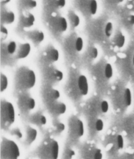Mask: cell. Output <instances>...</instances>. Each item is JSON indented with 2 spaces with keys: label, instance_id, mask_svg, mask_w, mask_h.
I'll use <instances>...</instances> for the list:
<instances>
[{
  "label": "cell",
  "instance_id": "30",
  "mask_svg": "<svg viewBox=\"0 0 134 159\" xmlns=\"http://www.w3.org/2000/svg\"><path fill=\"white\" fill-rule=\"evenodd\" d=\"M84 42L81 37H78L75 41V49L77 52H81L83 49Z\"/></svg>",
  "mask_w": 134,
  "mask_h": 159
},
{
  "label": "cell",
  "instance_id": "13",
  "mask_svg": "<svg viewBox=\"0 0 134 159\" xmlns=\"http://www.w3.org/2000/svg\"><path fill=\"white\" fill-rule=\"evenodd\" d=\"M31 45L29 43L22 44L19 46L18 52H17V57L20 59H23L28 57L31 53Z\"/></svg>",
  "mask_w": 134,
  "mask_h": 159
},
{
  "label": "cell",
  "instance_id": "29",
  "mask_svg": "<svg viewBox=\"0 0 134 159\" xmlns=\"http://www.w3.org/2000/svg\"><path fill=\"white\" fill-rule=\"evenodd\" d=\"M113 31V24L111 22H108L106 24V26H105V30L104 32L105 35L106 36V37H110L111 36L112 34Z\"/></svg>",
  "mask_w": 134,
  "mask_h": 159
},
{
  "label": "cell",
  "instance_id": "14",
  "mask_svg": "<svg viewBox=\"0 0 134 159\" xmlns=\"http://www.w3.org/2000/svg\"><path fill=\"white\" fill-rule=\"evenodd\" d=\"M35 21H36V18L32 14H29L27 16L22 17L21 20V24L23 28H29L34 26Z\"/></svg>",
  "mask_w": 134,
  "mask_h": 159
},
{
  "label": "cell",
  "instance_id": "5",
  "mask_svg": "<svg viewBox=\"0 0 134 159\" xmlns=\"http://www.w3.org/2000/svg\"><path fill=\"white\" fill-rule=\"evenodd\" d=\"M21 74L19 83L24 89H31L34 87L36 83V75L34 71L31 70H25Z\"/></svg>",
  "mask_w": 134,
  "mask_h": 159
},
{
  "label": "cell",
  "instance_id": "15",
  "mask_svg": "<svg viewBox=\"0 0 134 159\" xmlns=\"http://www.w3.org/2000/svg\"><path fill=\"white\" fill-rule=\"evenodd\" d=\"M56 27L60 31L65 32L68 29V22L66 19L63 17H58L57 20Z\"/></svg>",
  "mask_w": 134,
  "mask_h": 159
},
{
  "label": "cell",
  "instance_id": "20",
  "mask_svg": "<svg viewBox=\"0 0 134 159\" xmlns=\"http://www.w3.org/2000/svg\"><path fill=\"white\" fill-rule=\"evenodd\" d=\"M31 37L37 43H41L44 41L45 35L42 31H35L31 34Z\"/></svg>",
  "mask_w": 134,
  "mask_h": 159
},
{
  "label": "cell",
  "instance_id": "25",
  "mask_svg": "<svg viewBox=\"0 0 134 159\" xmlns=\"http://www.w3.org/2000/svg\"><path fill=\"white\" fill-rule=\"evenodd\" d=\"M105 77L107 79H111L113 76L112 66L110 63H107L104 68Z\"/></svg>",
  "mask_w": 134,
  "mask_h": 159
},
{
  "label": "cell",
  "instance_id": "7",
  "mask_svg": "<svg viewBox=\"0 0 134 159\" xmlns=\"http://www.w3.org/2000/svg\"><path fill=\"white\" fill-rule=\"evenodd\" d=\"M36 106V102L32 97L29 96H23L19 100V107L22 112L28 113L34 109Z\"/></svg>",
  "mask_w": 134,
  "mask_h": 159
},
{
  "label": "cell",
  "instance_id": "26",
  "mask_svg": "<svg viewBox=\"0 0 134 159\" xmlns=\"http://www.w3.org/2000/svg\"><path fill=\"white\" fill-rule=\"evenodd\" d=\"M98 2L96 0H91L89 3V11L92 15H95L98 11Z\"/></svg>",
  "mask_w": 134,
  "mask_h": 159
},
{
  "label": "cell",
  "instance_id": "32",
  "mask_svg": "<svg viewBox=\"0 0 134 159\" xmlns=\"http://www.w3.org/2000/svg\"><path fill=\"white\" fill-rule=\"evenodd\" d=\"M11 135L19 139H22V138L23 137V134H22V131L20 130V129L19 128L14 129L11 131Z\"/></svg>",
  "mask_w": 134,
  "mask_h": 159
},
{
  "label": "cell",
  "instance_id": "4",
  "mask_svg": "<svg viewBox=\"0 0 134 159\" xmlns=\"http://www.w3.org/2000/svg\"><path fill=\"white\" fill-rule=\"evenodd\" d=\"M68 131L70 137L78 140L84 136V126L82 120L76 116H72L68 121Z\"/></svg>",
  "mask_w": 134,
  "mask_h": 159
},
{
  "label": "cell",
  "instance_id": "16",
  "mask_svg": "<svg viewBox=\"0 0 134 159\" xmlns=\"http://www.w3.org/2000/svg\"><path fill=\"white\" fill-rule=\"evenodd\" d=\"M47 99L50 101L51 103L57 101L60 98V93L58 90L56 89H52L48 92Z\"/></svg>",
  "mask_w": 134,
  "mask_h": 159
},
{
  "label": "cell",
  "instance_id": "34",
  "mask_svg": "<svg viewBox=\"0 0 134 159\" xmlns=\"http://www.w3.org/2000/svg\"><path fill=\"white\" fill-rule=\"evenodd\" d=\"M98 55H99L98 49H97L96 47H94L91 50L90 53H89V55H90V57H91L92 58H93V59H96V58L98 57Z\"/></svg>",
  "mask_w": 134,
  "mask_h": 159
},
{
  "label": "cell",
  "instance_id": "6",
  "mask_svg": "<svg viewBox=\"0 0 134 159\" xmlns=\"http://www.w3.org/2000/svg\"><path fill=\"white\" fill-rule=\"evenodd\" d=\"M81 159H103V153L99 148L92 144H88L81 150Z\"/></svg>",
  "mask_w": 134,
  "mask_h": 159
},
{
  "label": "cell",
  "instance_id": "11",
  "mask_svg": "<svg viewBox=\"0 0 134 159\" xmlns=\"http://www.w3.org/2000/svg\"><path fill=\"white\" fill-rule=\"evenodd\" d=\"M37 131L32 126H28L25 131V143L26 145H31L36 141L37 137Z\"/></svg>",
  "mask_w": 134,
  "mask_h": 159
},
{
  "label": "cell",
  "instance_id": "31",
  "mask_svg": "<svg viewBox=\"0 0 134 159\" xmlns=\"http://www.w3.org/2000/svg\"><path fill=\"white\" fill-rule=\"evenodd\" d=\"M23 3L28 9H34L37 5L36 0H25Z\"/></svg>",
  "mask_w": 134,
  "mask_h": 159
},
{
  "label": "cell",
  "instance_id": "9",
  "mask_svg": "<svg viewBox=\"0 0 134 159\" xmlns=\"http://www.w3.org/2000/svg\"><path fill=\"white\" fill-rule=\"evenodd\" d=\"M78 88L81 96H86L89 92L88 81L86 76L81 75L78 80Z\"/></svg>",
  "mask_w": 134,
  "mask_h": 159
},
{
  "label": "cell",
  "instance_id": "1",
  "mask_svg": "<svg viewBox=\"0 0 134 159\" xmlns=\"http://www.w3.org/2000/svg\"><path fill=\"white\" fill-rule=\"evenodd\" d=\"M58 142L52 138L44 139L37 149L40 159H58L59 157Z\"/></svg>",
  "mask_w": 134,
  "mask_h": 159
},
{
  "label": "cell",
  "instance_id": "8",
  "mask_svg": "<svg viewBox=\"0 0 134 159\" xmlns=\"http://www.w3.org/2000/svg\"><path fill=\"white\" fill-rule=\"evenodd\" d=\"M48 109L49 112L54 116H59L66 112L67 108L64 103L56 101L51 103Z\"/></svg>",
  "mask_w": 134,
  "mask_h": 159
},
{
  "label": "cell",
  "instance_id": "27",
  "mask_svg": "<svg viewBox=\"0 0 134 159\" xmlns=\"http://www.w3.org/2000/svg\"><path fill=\"white\" fill-rule=\"evenodd\" d=\"M70 19H71V24H72L74 28H76L80 24V18L78 16L77 14L75 13H71L70 15Z\"/></svg>",
  "mask_w": 134,
  "mask_h": 159
},
{
  "label": "cell",
  "instance_id": "22",
  "mask_svg": "<svg viewBox=\"0 0 134 159\" xmlns=\"http://www.w3.org/2000/svg\"><path fill=\"white\" fill-rule=\"evenodd\" d=\"M65 125L61 121H55L53 123L54 131L57 134H61L65 130Z\"/></svg>",
  "mask_w": 134,
  "mask_h": 159
},
{
  "label": "cell",
  "instance_id": "2",
  "mask_svg": "<svg viewBox=\"0 0 134 159\" xmlns=\"http://www.w3.org/2000/svg\"><path fill=\"white\" fill-rule=\"evenodd\" d=\"M20 150L18 145L12 140L4 138L1 145V157L2 159H18Z\"/></svg>",
  "mask_w": 134,
  "mask_h": 159
},
{
  "label": "cell",
  "instance_id": "21",
  "mask_svg": "<svg viewBox=\"0 0 134 159\" xmlns=\"http://www.w3.org/2000/svg\"><path fill=\"white\" fill-rule=\"evenodd\" d=\"M115 44L118 48H122L125 44V37L122 33H120L115 39Z\"/></svg>",
  "mask_w": 134,
  "mask_h": 159
},
{
  "label": "cell",
  "instance_id": "37",
  "mask_svg": "<svg viewBox=\"0 0 134 159\" xmlns=\"http://www.w3.org/2000/svg\"><path fill=\"white\" fill-rule=\"evenodd\" d=\"M1 34L5 35V36H6V35H8V31L7 29L4 28V27H1Z\"/></svg>",
  "mask_w": 134,
  "mask_h": 159
},
{
  "label": "cell",
  "instance_id": "33",
  "mask_svg": "<svg viewBox=\"0 0 134 159\" xmlns=\"http://www.w3.org/2000/svg\"><path fill=\"white\" fill-rule=\"evenodd\" d=\"M54 77H55L56 80L58 81V82H60V81H62V79L63 78V72H62V71L57 70H55V72H54Z\"/></svg>",
  "mask_w": 134,
  "mask_h": 159
},
{
  "label": "cell",
  "instance_id": "18",
  "mask_svg": "<svg viewBox=\"0 0 134 159\" xmlns=\"http://www.w3.org/2000/svg\"><path fill=\"white\" fill-rule=\"evenodd\" d=\"M124 102L126 106H130L132 104V93L129 88H126L124 91Z\"/></svg>",
  "mask_w": 134,
  "mask_h": 159
},
{
  "label": "cell",
  "instance_id": "19",
  "mask_svg": "<svg viewBox=\"0 0 134 159\" xmlns=\"http://www.w3.org/2000/svg\"><path fill=\"white\" fill-rule=\"evenodd\" d=\"M3 21L6 24H12L15 21V14H14L13 12L9 11L6 12L4 14V16L3 17Z\"/></svg>",
  "mask_w": 134,
  "mask_h": 159
},
{
  "label": "cell",
  "instance_id": "3",
  "mask_svg": "<svg viewBox=\"0 0 134 159\" xmlns=\"http://www.w3.org/2000/svg\"><path fill=\"white\" fill-rule=\"evenodd\" d=\"M16 112L13 104L9 101H2L1 105V121L3 125L8 128L15 122Z\"/></svg>",
  "mask_w": 134,
  "mask_h": 159
},
{
  "label": "cell",
  "instance_id": "39",
  "mask_svg": "<svg viewBox=\"0 0 134 159\" xmlns=\"http://www.w3.org/2000/svg\"><path fill=\"white\" fill-rule=\"evenodd\" d=\"M124 1V0H117V1L119 3H122Z\"/></svg>",
  "mask_w": 134,
  "mask_h": 159
},
{
  "label": "cell",
  "instance_id": "23",
  "mask_svg": "<svg viewBox=\"0 0 134 159\" xmlns=\"http://www.w3.org/2000/svg\"><path fill=\"white\" fill-rule=\"evenodd\" d=\"M76 152L71 148H68L63 153V159H73L75 157Z\"/></svg>",
  "mask_w": 134,
  "mask_h": 159
},
{
  "label": "cell",
  "instance_id": "35",
  "mask_svg": "<svg viewBox=\"0 0 134 159\" xmlns=\"http://www.w3.org/2000/svg\"><path fill=\"white\" fill-rule=\"evenodd\" d=\"M101 105L103 113H106L109 110V103L106 100H103L101 101Z\"/></svg>",
  "mask_w": 134,
  "mask_h": 159
},
{
  "label": "cell",
  "instance_id": "24",
  "mask_svg": "<svg viewBox=\"0 0 134 159\" xmlns=\"http://www.w3.org/2000/svg\"><path fill=\"white\" fill-rule=\"evenodd\" d=\"M0 88H1V91L3 92L7 89L8 87V80L6 75H1V82H0Z\"/></svg>",
  "mask_w": 134,
  "mask_h": 159
},
{
  "label": "cell",
  "instance_id": "40",
  "mask_svg": "<svg viewBox=\"0 0 134 159\" xmlns=\"http://www.w3.org/2000/svg\"><path fill=\"white\" fill-rule=\"evenodd\" d=\"M133 64L134 65V55H133Z\"/></svg>",
  "mask_w": 134,
  "mask_h": 159
},
{
  "label": "cell",
  "instance_id": "28",
  "mask_svg": "<svg viewBox=\"0 0 134 159\" xmlns=\"http://www.w3.org/2000/svg\"><path fill=\"white\" fill-rule=\"evenodd\" d=\"M17 50V44L15 41H11L7 47V51L10 55H13Z\"/></svg>",
  "mask_w": 134,
  "mask_h": 159
},
{
  "label": "cell",
  "instance_id": "38",
  "mask_svg": "<svg viewBox=\"0 0 134 159\" xmlns=\"http://www.w3.org/2000/svg\"><path fill=\"white\" fill-rule=\"evenodd\" d=\"M129 23L131 25H134V15H130L129 19Z\"/></svg>",
  "mask_w": 134,
  "mask_h": 159
},
{
  "label": "cell",
  "instance_id": "12",
  "mask_svg": "<svg viewBox=\"0 0 134 159\" xmlns=\"http://www.w3.org/2000/svg\"><path fill=\"white\" fill-rule=\"evenodd\" d=\"M89 129L91 132L95 131L96 132H100L104 129V122L101 119L95 118L91 119L88 124Z\"/></svg>",
  "mask_w": 134,
  "mask_h": 159
},
{
  "label": "cell",
  "instance_id": "36",
  "mask_svg": "<svg viewBox=\"0 0 134 159\" xmlns=\"http://www.w3.org/2000/svg\"><path fill=\"white\" fill-rule=\"evenodd\" d=\"M57 4L58 7L63 8L66 5V0H57Z\"/></svg>",
  "mask_w": 134,
  "mask_h": 159
},
{
  "label": "cell",
  "instance_id": "10",
  "mask_svg": "<svg viewBox=\"0 0 134 159\" xmlns=\"http://www.w3.org/2000/svg\"><path fill=\"white\" fill-rule=\"evenodd\" d=\"M30 122L39 127H43L47 124V119L42 112H39L34 114L29 118Z\"/></svg>",
  "mask_w": 134,
  "mask_h": 159
},
{
  "label": "cell",
  "instance_id": "17",
  "mask_svg": "<svg viewBox=\"0 0 134 159\" xmlns=\"http://www.w3.org/2000/svg\"><path fill=\"white\" fill-rule=\"evenodd\" d=\"M47 56L50 61L55 62L58 60L60 54L58 50L56 49H51L47 52Z\"/></svg>",
  "mask_w": 134,
  "mask_h": 159
}]
</instances>
